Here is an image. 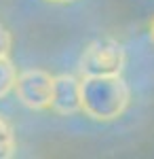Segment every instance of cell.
Wrapping results in <instances>:
<instances>
[{
  "label": "cell",
  "mask_w": 154,
  "mask_h": 159,
  "mask_svg": "<svg viewBox=\"0 0 154 159\" xmlns=\"http://www.w3.org/2000/svg\"><path fill=\"white\" fill-rule=\"evenodd\" d=\"M131 104V89L120 74L84 76L83 112L93 121H116Z\"/></svg>",
  "instance_id": "obj_1"
},
{
  "label": "cell",
  "mask_w": 154,
  "mask_h": 159,
  "mask_svg": "<svg viewBox=\"0 0 154 159\" xmlns=\"http://www.w3.org/2000/svg\"><path fill=\"white\" fill-rule=\"evenodd\" d=\"M125 49L114 38H97L87 45L80 55L83 76H110L120 74L125 68Z\"/></svg>",
  "instance_id": "obj_2"
},
{
  "label": "cell",
  "mask_w": 154,
  "mask_h": 159,
  "mask_svg": "<svg viewBox=\"0 0 154 159\" xmlns=\"http://www.w3.org/2000/svg\"><path fill=\"white\" fill-rule=\"evenodd\" d=\"M53 87L55 76L40 68H28L17 74L15 93L19 102L32 110H47L53 102Z\"/></svg>",
  "instance_id": "obj_3"
},
{
  "label": "cell",
  "mask_w": 154,
  "mask_h": 159,
  "mask_svg": "<svg viewBox=\"0 0 154 159\" xmlns=\"http://www.w3.org/2000/svg\"><path fill=\"white\" fill-rule=\"evenodd\" d=\"M51 110L61 117L80 112L83 110V81H78L74 74H57Z\"/></svg>",
  "instance_id": "obj_4"
},
{
  "label": "cell",
  "mask_w": 154,
  "mask_h": 159,
  "mask_svg": "<svg viewBox=\"0 0 154 159\" xmlns=\"http://www.w3.org/2000/svg\"><path fill=\"white\" fill-rule=\"evenodd\" d=\"M17 151V138L13 125L0 115V159H11Z\"/></svg>",
  "instance_id": "obj_5"
},
{
  "label": "cell",
  "mask_w": 154,
  "mask_h": 159,
  "mask_svg": "<svg viewBox=\"0 0 154 159\" xmlns=\"http://www.w3.org/2000/svg\"><path fill=\"white\" fill-rule=\"evenodd\" d=\"M15 83H17V70L13 61L9 57H0V100L15 91Z\"/></svg>",
  "instance_id": "obj_6"
},
{
  "label": "cell",
  "mask_w": 154,
  "mask_h": 159,
  "mask_svg": "<svg viewBox=\"0 0 154 159\" xmlns=\"http://www.w3.org/2000/svg\"><path fill=\"white\" fill-rule=\"evenodd\" d=\"M11 47H13V36L9 32V28L0 21V57H9Z\"/></svg>",
  "instance_id": "obj_7"
},
{
  "label": "cell",
  "mask_w": 154,
  "mask_h": 159,
  "mask_svg": "<svg viewBox=\"0 0 154 159\" xmlns=\"http://www.w3.org/2000/svg\"><path fill=\"white\" fill-rule=\"evenodd\" d=\"M150 38H152V43H154V17H152V21H150Z\"/></svg>",
  "instance_id": "obj_8"
},
{
  "label": "cell",
  "mask_w": 154,
  "mask_h": 159,
  "mask_svg": "<svg viewBox=\"0 0 154 159\" xmlns=\"http://www.w3.org/2000/svg\"><path fill=\"white\" fill-rule=\"evenodd\" d=\"M47 2H55V4H66V2H74V0H47Z\"/></svg>",
  "instance_id": "obj_9"
}]
</instances>
